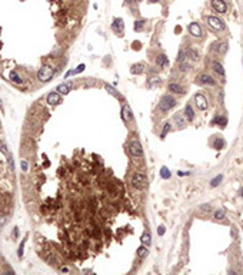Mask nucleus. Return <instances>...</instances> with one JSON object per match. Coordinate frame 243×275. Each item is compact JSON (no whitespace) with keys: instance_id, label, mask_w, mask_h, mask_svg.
Instances as JSON below:
<instances>
[{"instance_id":"f257e3e1","label":"nucleus","mask_w":243,"mask_h":275,"mask_svg":"<svg viewBox=\"0 0 243 275\" xmlns=\"http://www.w3.org/2000/svg\"><path fill=\"white\" fill-rule=\"evenodd\" d=\"M176 103H177V100L174 99L173 96L165 95L162 99H160V102H159V109L162 110V112H169L170 109H173L176 106Z\"/></svg>"},{"instance_id":"f03ea898","label":"nucleus","mask_w":243,"mask_h":275,"mask_svg":"<svg viewBox=\"0 0 243 275\" xmlns=\"http://www.w3.org/2000/svg\"><path fill=\"white\" fill-rule=\"evenodd\" d=\"M132 185L136 188V189H145L146 185H147V178H146L143 173H133L132 175Z\"/></svg>"},{"instance_id":"7ed1b4c3","label":"nucleus","mask_w":243,"mask_h":275,"mask_svg":"<svg viewBox=\"0 0 243 275\" xmlns=\"http://www.w3.org/2000/svg\"><path fill=\"white\" fill-rule=\"evenodd\" d=\"M53 67L50 66H43L40 70L37 72V79L40 80V82H49L52 77H53Z\"/></svg>"},{"instance_id":"20e7f679","label":"nucleus","mask_w":243,"mask_h":275,"mask_svg":"<svg viewBox=\"0 0 243 275\" xmlns=\"http://www.w3.org/2000/svg\"><path fill=\"white\" fill-rule=\"evenodd\" d=\"M129 150L130 154L133 155V156H136V158H140V156H143V148H142V143L139 142V141H130L129 143Z\"/></svg>"},{"instance_id":"39448f33","label":"nucleus","mask_w":243,"mask_h":275,"mask_svg":"<svg viewBox=\"0 0 243 275\" xmlns=\"http://www.w3.org/2000/svg\"><path fill=\"white\" fill-rule=\"evenodd\" d=\"M207 24H209L213 30H223V29H225V23H223V20L219 19V17H216V16L207 17Z\"/></svg>"},{"instance_id":"423d86ee","label":"nucleus","mask_w":243,"mask_h":275,"mask_svg":"<svg viewBox=\"0 0 243 275\" xmlns=\"http://www.w3.org/2000/svg\"><path fill=\"white\" fill-rule=\"evenodd\" d=\"M194 103H196V106H197L200 110H206V109H207V106H209L206 96H205V95H202V93H196V95H194Z\"/></svg>"},{"instance_id":"0eeeda50","label":"nucleus","mask_w":243,"mask_h":275,"mask_svg":"<svg viewBox=\"0 0 243 275\" xmlns=\"http://www.w3.org/2000/svg\"><path fill=\"white\" fill-rule=\"evenodd\" d=\"M112 29H113L116 33L122 34L123 36V32H124V22L123 19H120V17H116V19H113V23H112Z\"/></svg>"},{"instance_id":"6e6552de","label":"nucleus","mask_w":243,"mask_h":275,"mask_svg":"<svg viewBox=\"0 0 243 275\" xmlns=\"http://www.w3.org/2000/svg\"><path fill=\"white\" fill-rule=\"evenodd\" d=\"M122 119H123V122H126V123H129V122L133 119V112L130 110V106L127 103H124L123 106H122Z\"/></svg>"},{"instance_id":"1a4fd4ad","label":"nucleus","mask_w":243,"mask_h":275,"mask_svg":"<svg viewBox=\"0 0 243 275\" xmlns=\"http://www.w3.org/2000/svg\"><path fill=\"white\" fill-rule=\"evenodd\" d=\"M187 29H189V33L194 37H202L203 36V30H202L199 23H190Z\"/></svg>"},{"instance_id":"9d476101","label":"nucleus","mask_w":243,"mask_h":275,"mask_svg":"<svg viewBox=\"0 0 243 275\" xmlns=\"http://www.w3.org/2000/svg\"><path fill=\"white\" fill-rule=\"evenodd\" d=\"M212 6L217 13H226L227 11V6L225 3V0H212Z\"/></svg>"},{"instance_id":"9b49d317","label":"nucleus","mask_w":243,"mask_h":275,"mask_svg":"<svg viewBox=\"0 0 243 275\" xmlns=\"http://www.w3.org/2000/svg\"><path fill=\"white\" fill-rule=\"evenodd\" d=\"M197 82H200L202 85H207V86H215V85H216L215 79H213V77H210L209 75H205V73L197 76Z\"/></svg>"},{"instance_id":"f8f14e48","label":"nucleus","mask_w":243,"mask_h":275,"mask_svg":"<svg viewBox=\"0 0 243 275\" xmlns=\"http://www.w3.org/2000/svg\"><path fill=\"white\" fill-rule=\"evenodd\" d=\"M62 102V98L57 92H52L47 95V103L49 105H59Z\"/></svg>"},{"instance_id":"ddd939ff","label":"nucleus","mask_w":243,"mask_h":275,"mask_svg":"<svg viewBox=\"0 0 243 275\" xmlns=\"http://www.w3.org/2000/svg\"><path fill=\"white\" fill-rule=\"evenodd\" d=\"M184 118H186V121L187 122H193L194 121V110H193V108L190 106V103L189 105H186L184 106Z\"/></svg>"},{"instance_id":"4468645a","label":"nucleus","mask_w":243,"mask_h":275,"mask_svg":"<svg viewBox=\"0 0 243 275\" xmlns=\"http://www.w3.org/2000/svg\"><path fill=\"white\" fill-rule=\"evenodd\" d=\"M169 92H172V93H177V95H183L184 93V89L179 85V83H169Z\"/></svg>"},{"instance_id":"2eb2a0df","label":"nucleus","mask_w":243,"mask_h":275,"mask_svg":"<svg viewBox=\"0 0 243 275\" xmlns=\"http://www.w3.org/2000/svg\"><path fill=\"white\" fill-rule=\"evenodd\" d=\"M156 65L159 67H168L169 66V59H168V56L166 55H159L156 57Z\"/></svg>"},{"instance_id":"dca6fc26","label":"nucleus","mask_w":243,"mask_h":275,"mask_svg":"<svg viewBox=\"0 0 243 275\" xmlns=\"http://www.w3.org/2000/svg\"><path fill=\"white\" fill-rule=\"evenodd\" d=\"M184 53H186V57H187L189 60H193V62H197L199 60V57H200L199 53H197L194 49H190V47L184 50Z\"/></svg>"},{"instance_id":"f3484780","label":"nucleus","mask_w":243,"mask_h":275,"mask_svg":"<svg viewBox=\"0 0 243 275\" xmlns=\"http://www.w3.org/2000/svg\"><path fill=\"white\" fill-rule=\"evenodd\" d=\"M72 86H73V83H72V82L62 83V85L57 86V92H59V93H63V95L69 93V92H70V89H72Z\"/></svg>"},{"instance_id":"a211bd4d","label":"nucleus","mask_w":243,"mask_h":275,"mask_svg":"<svg viewBox=\"0 0 243 275\" xmlns=\"http://www.w3.org/2000/svg\"><path fill=\"white\" fill-rule=\"evenodd\" d=\"M212 69L216 72L219 76H225V69H223V66H222L220 62H217V60L212 62Z\"/></svg>"},{"instance_id":"6ab92c4d","label":"nucleus","mask_w":243,"mask_h":275,"mask_svg":"<svg viewBox=\"0 0 243 275\" xmlns=\"http://www.w3.org/2000/svg\"><path fill=\"white\" fill-rule=\"evenodd\" d=\"M227 123V119L225 118V116H216V118H213V121H212V125H219V126L225 128Z\"/></svg>"},{"instance_id":"aec40b11","label":"nucleus","mask_w":243,"mask_h":275,"mask_svg":"<svg viewBox=\"0 0 243 275\" xmlns=\"http://www.w3.org/2000/svg\"><path fill=\"white\" fill-rule=\"evenodd\" d=\"M215 52L216 53H220V55H225L227 52V43L226 42H220V43L215 44Z\"/></svg>"},{"instance_id":"412c9836","label":"nucleus","mask_w":243,"mask_h":275,"mask_svg":"<svg viewBox=\"0 0 243 275\" xmlns=\"http://www.w3.org/2000/svg\"><path fill=\"white\" fill-rule=\"evenodd\" d=\"M143 70H145V66L142 63H136V65L132 66V73L133 75H140V73H143Z\"/></svg>"},{"instance_id":"4be33fe9","label":"nucleus","mask_w":243,"mask_h":275,"mask_svg":"<svg viewBox=\"0 0 243 275\" xmlns=\"http://www.w3.org/2000/svg\"><path fill=\"white\" fill-rule=\"evenodd\" d=\"M140 241H142V244H143V245H150V242H152V237H150V234H149L147 231H146V232H143V235H142Z\"/></svg>"},{"instance_id":"5701e85b","label":"nucleus","mask_w":243,"mask_h":275,"mask_svg":"<svg viewBox=\"0 0 243 275\" xmlns=\"http://www.w3.org/2000/svg\"><path fill=\"white\" fill-rule=\"evenodd\" d=\"M223 146H225V141H223L222 138H216V139L213 141V148H215V149L220 150Z\"/></svg>"},{"instance_id":"b1692460","label":"nucleus","mask_w":243,"mask_h":275,"mask_svg":"<svg viewBox=\"0 0 243 275\" xmlns=\"http://www.w3.org/2000/svg\"><path fill=\"white\" fill-rule=\"evenodd\" d=\"M159 83H160V77H150L149 80H147V88H155V86H159Z\"/></svg>"},{"instance_id":"393cba45","label":"nucleus","mask_w":243,"mask_h":275,"mask_svg":"<svg viewBox=\"0 0 243 275\" xmlns=\"http://www.w3.org/2000/svg\"><path fill=\"white\" fill-rule=\"evenodd\" d=\"M160 176H162L163 179H169L172 173H170V169H169L168 166H162V169H160Z\"/></svg>"},{"instance_id":"a878e982","label":"nucleus","mask_w":243,"mask_h":275,"mask_svg":"<svg viewBox=\"0 0 243 275\" xmlns=\"http://www.w3.org/2000/svg\"><path fill=\"white\" fill-rule=\"evenodd\" d=\"M222 181H223V175H217V176H215V178H213V179L210 181V186H212V188L219 186Z\"/></svg>"},{"instance_id":"bb28decb","label":"nucleus","mask_w":243,"mask_h":275,"mask_svg":"<svg viewBox=\"0 0 243 275\" xmlns=\"http://www.w3.org/2000/svg\"><path fill=\"white\" fill-rule=\"evenodd\" d=\"M174 121H176V123H177V126H180V128H183L184 125H186V118L184 116H182V115H176L174 116Z\"/></svg>"},{"instance_id":"cd10ccee","label":"nucleus","mask_w":243,"mask_h":275,"mask_svg":"<svg viewBox=\"0 0 243 275\" xmlns=\"http://www.w3.org/2000/svg\"><path fill=\"white\" fill-rule=\"evenodd\" d=\"M10 80H13L14 83H23V80H22V77L17 75V72H10Z\"/></svg>"},{"instance_id":"c85d7f7f","label":"nucleus","mask_w":243,"mask_h":275,"mask_svg":"<svg viewBox=\"0 0 243 275\" xmlns=\"http://www.w3.org/2000/svg\"><path fill=\"white\" fill-rule=\"evenodd\" d=\"M213 218L216 221H222L225 218V211H222V209H216L215 211V214H213Z\"/></svg>"},{"instance_id":"c756f323","label":"nucleus","mask_w":243,"mask_h":275,"mask_svg":"<svg viewBox=\"0 0 243 275\" xmlns=\"http://www.w3.org/2000/svg\"><path fill=\"white\" fill-rule=\"evenodd\" d=\"M147 254H149V249H147L146 247H140L139 249H137V255H139L140 258H146Z\"/></svg>"},{"instance_id":"7c9ffc66","label":"nucleus","mask_w":243,"mask_h":275,"mask_svg":"<svg viewBox=\"0 0 243 275\" xmlns=\"http://www.w3.org/2000/svg\"><path fill=\"white\" fill-rule=\"evenodd\" d=\"M145 24H146V20H137L135 23V30L136 32H140L142 29H145Z\"/></svg>"},{"instance_id":"2f4dec72","label":"nucleus","mask_w":243,"mask_h":275,"mask_svg":"<svg viewBox=\"0 0 243 275\" xmlns=\"http://www.w3.org/2000/svg\"><path fill=\"white\" fill-rule=\"evenodd\" d=\"M184 60H186V53H184L183 49L179 50V55H177V62L182 65V63H184Z\"/></svg>"},{"instance_id":"473e14b6","label":"nucleus","mask_w":243,"mask_h":275,"mask_svg":"<svg viewBox=\"0 0 243 275\" xmlns=\"http://www.w3.org/2000/svg\"><path fill=\"white\" fill-rule=\"evenodd\" d=\"M169 131H170V123H165V128H163V132H162V138H165L166 136V133L169 132Z\"/></svg>"},{"instance_id":"72a5a7b5","label":"nucleus","mask_w":243,"mask_h":275,"mask_svg":"<svg viewBox=\"0 0 243 275\" xmlns=\"http://www.w3.org/2000/svg\"><path fill=\"white\" fill-rule=\"evenodd\" d=\"M24 244H26V239H23L22 244H20V247H19V257H23V249H24Z\"/></svg>"},{"instance_id":"f704fd0d","label":"nucleus","mask_w":243,"mask_h":275,"mask_svg":"<svg viewBox=\"0 0 243 275\" xmlns=\"http://www.w3.org/2000/svg\"><path fill=\"white\" fill-rule=\"evenodd\" d=\"M106 89H107V90H109V93H112V95H113V96H116V98H117V92H116V90H114V89L112 88V86H110V85H106Z\"/></svg>"},{"instance_id":"c9c22d12","label":"nucleus","mask_w":243,"mask_h":275,"mask_svg":"<svg viewBox=\"0 0 243 275\" xmlns=\"http://www.w3.org/2000/svg\"><path fill=\"white\" fill-rule=\"evenodd\" d=\"M202 211H203V212H209V211H210V205H207V204H205V205H202Z\"/></svg>"},{"instance_id":"e433bc0d","label":"nucleus","mask_w":243,"mask_h":275,"mask_svg":"<svg viewBox=\"0 0 243 275\" xmlns=\"http://www.w3.org/2000/svg\"><path fill=\"white\" fill-rule=\"evenodd\" d=\"M157 234H159V235H163V234H165V226L163 225L159 226V228H157Z\"/></svg>"},{"instance_id":"4c0bfd02","label":"nucleus","mask_w":243,"mask_h":275,"mask_svg":"<svg viewBox=\"0 0 243 275\" xmlns=\"http://www.w3.org/2000/svg\"><path fill=\"white\" fill-rule=\"evenodd\" d=\"M22 169L24 172L27 171V162H26V160H22Z\"/></svg>"},{"instance_id":"58836bf2","label":"nucleus","mask_w":243,"mask_h":275,"mask_svg":"<svg viewBox=\"0 0 243 275\" xmlns=\"http://www.w3.org/2000/svg\"><path fill=\"white\" fill-rule=\"evenodd\" d=\"M177 175H180V176H187V175H190V172H177Z\"/></svg>"},{"instance_id":"ea45409f","label":"nucleus","mask_w":243,"mask_h":275,"mask_svg":"<svg viewBox=\"0 0 243 275\" xmlns=\"http://www.w3.org/2000/svg\"><path fill=\"white\" fill-rule=\"evenodd\" d=\"M126 2H127V3H139L140 0H126Z\"/></svg>"},{"instance_id":"a19ab883","label":"nucleus","mask_w":243,"mask_h":275,"mask_svg":"<svg viewBox=\"0 0 243 275\" xmlns=\"http://www.w3.org/2000/svg\"><path fill=\"white\" fill-rule=\"evenodd\" d=\"M159 0H149V3H157Z\"/></svg>"},{"instance_id":"79ce46f5","label":"nucleus","mask_w":243,"mask_h":275,"mask_svg":"<svg viewBox=\"0 0 243 275\" xmlns=\"http://www.w3.org/2000/svg\"><path fill=\"white\" fill-rule=\"evenodd\" d=\"M239 193H240V196H242V198H243V188H242V189H240V192H239Z\"/></svg>"},{"instance_id":"37998d69","label":"nucleus","mask_w":243,"mask_h":275,"mask_svg":"<svg viewBox=\"0 0 243 275\" xmlns=\"http://www.w3.org/2000/svg\"><path fill=\"white\" fill-rule=\"evenodd\" d=\"M0 106H2V99H0Z\"/></svg>"}]
</instances>
